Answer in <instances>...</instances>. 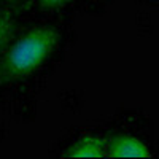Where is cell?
Returning a JSON list of instances; mask_svg holds the SVG:
<instances>
[{"label":"cell","instance_id":"obj_1","mask_svg":"<svg viewBox=\"0 0 159 159\" xmlns=\"http://www.w3.org/2000/svg\"><path fill=\"white\" fill-rule=\"evenodd\" d=\"M59 42V32L52 27H38L13 43L0 62V78L13 81L27 76L42 65Z\"/></svg>","mask_w":159,"mask_h":159},{"label":"cell","instance_id":"obj_2","mask_svg":"<svg viewBox=\"0 0 159 159\" xmlns=\"http://www.w3.org/2000/svg\"><path fill=\"white\" fill-rule=\"evenodd\" d=\"M105 153L110 157H150V150L134 135H116L105 143Z\"/></svg>","mask_w":159,"mask_h":159},{"label":"cell","instance_id":"obj_3","mask_svg":"<svg viewBox=\"0 0 159 159\" xmlns=\"http://www.w3.org/2000/svg\"><path fill=\"white\" fill-rule=\"evenodd\" d=\"M105 156V142L97 135H83L65 153L72 159H97Z\"/></svg>","mask_w":159,"mask_h":159},{"label":"cell","instance_id":"obj_4","mask_svg":"<svg viewBox=\"0 0 159 159\" xmlns=\"http://www.w3.org/2000/svg\"><path fill=\"white\" fill-rule=\"evenodd\" d=\"M13 32V27H11V21L7 19L5 16L0 15V48H2L7 42L8 38Z\"/></svg>","mask_w":159,"mask_h":159},{"label":"cell","instance_id":"obj_5","mask_svg":"<svg viewBox=\"0 0 159 159\" xmlns=\"http://www.w3.org/2000/svg\"><path fill=\"white\" fill-rule=\"evenodd\" d=\"M67 0H40V3L43 7H48V8H54V7H61L62 3H65Z\"/></svg>","mask_w":159,"mask_h":159}]
</instances>
